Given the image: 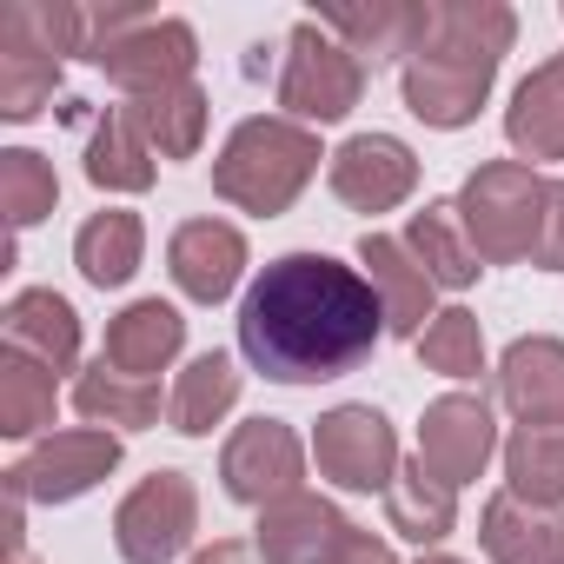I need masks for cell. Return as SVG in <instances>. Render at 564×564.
Masks as SVG:
<instances>
[{"mask_svg":"<svg viewBox=\"0 0 564 564\" xmlns=\"http://www.w3.org/2000/svg\"><path fill=\"white\" fill-rule=\"evenodd\" d=\"M386 306L372 279L333 252H279L239 300V352L272 386H326L372 359Z\"/></svg>","mask_w":564,"mask_h":564,"instance_id":"6da1fadb","label":"cell"},{"mask_svg":"<svg viewBox=\"0 0 564 564\" xmlns=\"http://www.w3.org/2000/svg\"><path fill=\"white\" fill-rule=\"evenodd\" d=\"M518 41V14L505 0H452V8H425V34L405 61V107L438 127L458 133L478 120V107L491 100L498 61Z\"/></svg>","mask_w":564,"mask_h":564,"instance_id":"7a4b0ae2","label":"cell"},{"mask_svg":"<svg viewBox=\"0 0 564 564\" xmlns=\"http://www.w3.org/2000/svg\"><path fill=\"white\" fill-rule=\"evenodd\" d=\"M319 133L286 120V113H252L226 133L219 160H213V193L239 213H259V219H279L319 173Z\"/></svg>","mask_w":564,"mask_h":564,"instance_id":"3957f363","label":"cell"},{"mask_svg":"<svg viewBox=\"0 0 564 564\" xmlns=\"http://www.w3.org/2000/svg\"><path fill=\"white\" fill-rule=\"evenodd\" d=\"M544 199H551V180L524 160H485L465 186H458V226L471 239V252L485 265H518L538 252V232H544Z\"/></svg>","mask_w":564,"mask_h":564,"instance_id":"277c9868","label":"cell"},{"mask_svg":"<svg viewBox=\"0 0 564 564\" xmlns=\"http://www.w3.org/2000/svg\"><path fill=\"white\" fill-rule=\"evenodd\" d=\"M87 61L107 67L113 87H127L133 100H147V94H166V87H186V80H193L199 41H193V28L173 21V14L113 8V14H94Z\"/></svg>","mask_w":564,"mask_h":564,"instance_id":"5b68a950","label":"cell"},{"mask_svg":"<svg viewBox=\"0 0 564 564\" xmlns=\"http://www.w3.org/2000/svg\"><path fill=\"white\" fill-rule=\"evenodd\" d=\"M366 100V61L333 41L319 21H300L286 34V67H279V107L300 127H333Z\"/></svg>","mask_w":564,"mask_h":564,"instance_id":"8992f818","label":"cell"},{"mask_svg":"<svg viewBox=\"0 0 564 564\" xmlns=\"http://www.w3.org/2000/svg\"><path fill=\"white\" fill-rule=\"evenodd\" d=\"M199 531V491L186 471H153L140 478L120 511H113V551L127 564H173Z\"/></svg>","mask_w":564,"mask_h":564,"instance_id":"52a82bcc","label":"cell"},{"mask_svg":"<svg viewBox=\"0 0 564 564\" xmlns=\"http://www.w3.org/2000/svg\"><path fill=\"white\" fill-rule=\"evenodd\" d=\"M313 458L319 478H333L339 491H392L399 478V432L379 405H333L313 425Z\"/></svg>","mask_w":564,"mask_h":564,"instance_id":"ba28073f","label":"cell"},{"mask_svg":"<svg viewBox=\"0 0 564 564\" xmlns=\"http://www.w3.org/2000/svg\"><path fill=\"white\" fill-rule=\"evenodd\" d=\"M300 478H306V445H300V432H293L286 419H246V425L226 438V452H219V485H226V498H232V505H252V511H265L272 498L306 491Z\"/></svg>","mask_w":564,"mask_h":564,"instance_id":"9c48e42d","label":"cell"},{"mask_svg":"<svg viewBox=\"0 0 564 564\" xmlns=\"http://www.w3.org/2000/svg\"><path fill=\"white\" fill-rule=\"evenodd\" d=\"M113 465H120V432L80 425V432H47L21 465H8L0 478L21 485L28 505H74V498H87Z\"/></svg>","mask_w":564,"mask_h":564,"instance_id":"30bf717a","label":"cell"},{"mask_svg":"<svg viewBox=\"0 0 564 564\" xmlns=\"http://www.w3.org/2000/svg\"><path fill=\"white\" fill-rule=\"evenodd\" d=\"M491 452H498V419H491L485 392H445V399L425 405V419H419V465L432 478H445L458 491V485L485 478Z\"/></svg>","mask_w":564,"mask_h":564,"instance_id":"8fae6325","label":"cell"},{"mask_svg":"<svg viewBox=\"0 0 564 564\" xmlns=\"http://www.w3.org/2000/svg\"><path fill=\"white\" fill-rule=\"evenodd\" d=\"M326 180L352 213H392L419 193V153L399 133H352L326 160Z\"/></svg>","mask_w":564,"mask_h":564,"instance_id":"7c38bea8","label":"cell"},{"mask_svg":"<svg viewBox=\"0 0 564 564\" xmlns=\"http://www.w3.org/2000/svg\"><path fill=\"white\" fill-rule=\"evenodd\" d=\"M166 272L186 300L219 306V300H232L239 272H246V232L226 226V219H186L166 239Z\"/></svg>","mask_w":564,"mask_h":564,"instance_id":"4fadbf2b","label":"cell"},{"mask_svg":"<svg viewBox=\"0 0 564 564\" xmlns=\"http://www.w3.org/2000/svg\"><path fill=\"white\" fill-rule=\"evenodd\" d=\"M352 531V518L319 498V491H293V498H272L252 524V551L265 564H319L339 538Z\"/></svg>","mask_w":564,"mask_h":564,"instance_id":"5bb4252c","label":"cell"},{"mask_svg":"<svg viewBox=\"0 0 564 564\" xmlns=\"http://www.w3.org/2000/svg\"><path fill=\"white\" fill-rule=\"evenodd\" d=\"M359 265H366V279H372V293H379V306H386V333H399V339H419L432 319H438V306H432V272L405 252V239H392V232H366L359 239Z\"/></svg>","mask_w":564,"mask_h":564,"instance_id":"9a60e30c","label":"cell"},{"mask_svg":"<svg viewBox=\"0 0 564 564\" xmlns=\"http://www.w3.org/2000/svg\"><path fill=\"white\" fill-rule=\"evenodd\" d=\"M498 399L518 425H564V339H511L498 359Z\"/></svg>","mask_w":564,"mask_h":564,"instance_id":"2e32d148","label":"cell"},{"mask_svg":"<svg viewBox=\"0 0 564 564\" xmlns=\"http://www.w3.org/2000/svg\"><path fill=\"white\" fill-rule=\"evenodd\" d=\"M478 544L491 564H564V511L498 491L478 511Z\"/></svg>","mask_w":564,"mask_h":564,"instance_id":"e0dca14e","label":"cell"},{"mask_svg":"<svg viewBox=\"0 0 564 564\" xmlns=\"http://www.w3.org/2000/svg\"><path fill=\"white\" fill-rule=\"evenodd\" d=\"M505 140L524 166H544V160H564V54L538 61L511 107H505Z\"/></svg>","mask_w":564,"mask_h":564,"instance_id":"ac0fdd59","label":"cell"},{"mask_svg":"<svg viewBox=\"0 0 564 564\" xmlns=\"http://www.w3.org/2000/svg\"><path fill=\"white\" fill-rule=\"evenodd\" d=\"M180 346H186V319L166 300H133L107 319V352L100 359L127 379H153L180 359Z\"/></svg>","mask_w":564,"mask_h":564,"instance_id":"d6986e66","label":"cell"},{"mask_svg":"<svg viewBox=\"0 0 564 564\" xmlns=\"http://www.w3.org/2000/svg\"><path fill=\"white\" fill-rule=\"evenodd\" d=\"M0 333H8L14 352L41 359L47 372H74L80 359V313L54 293V286H28L8 300V313H0Z\"/></svg>","mask_w":564,"mask_h":564,"instance_id":"ffe728a7","label":"cell"},{"mask_svg":"<svg viewBox=\"0 0 564 564\" xmlns=\"http://www.w3.org/2000/svg\"><path fill=\"white\" fill-rule=\"evenodd\" d=\"M94 14L67 8V0H14L0 8V54H34V61H67L87 54Z\"/></svg>","mask_w":564,"mask_h":564,"instance_id":"44dd1931","label":"cell"},{"mask_svg":"<svg viewBox=\"0 0 564 564\" xmlns=\"http://www.w3.org/2000/svg\"><path fill=\"white\" fill-rule=\"evenodd\" d=\"M405 252L432 272V286H452V293H465L471 279L485 272V259L471 252V239H465L452 199H425V206L405 219Z\"/></svg>","mask_w":564,"mask_h":564,"instance_id":"7402d4cb","label":"cell"},{"mask_svg":"<svg viewBox=\"0 0 564 564\" xmlns=\"http://www.w3.org/2000/svg\"><path fill=\"white\" fill-rule=\"evenodd\" d=\"M127 120L140 127V140L153 147V160H193L199 140H206V120H213V100L206 87H166V94H147V100H127Z\"/></svg>","mask_w":564,"mask_h":564,"instance_id":"603a6c76","label":"cell"},{"mask_svg":"<svg viewBox=\"0 0 564 564\" xmlns=\"http://www.w3.org/2000/svg\"><path fill=\"white\" fill-rule=\"evenodd\" d=\"M74 412L87 425H100V432H147V425H160V386L127 379V372H113L100 359V366H87L74 379Z\"/></svg>","mask_w":564,"mask_h":564,"instance_id":"cb8c5ba5","label":"cell"},{"mask_svg":"<svg viewBox=\"0 0 564 564\" xmlns=\"http://www.w3.org/2000/svg\"><path fill=\"white\" fill-rule=\"evenodd\" d=\"M140 252H147V226H140V213H120V206L94 213L74 232V265H80L87 286H100V293L127 286V279L140 272Z\"/></svg>","mask_w":564,"mask_h":564,"instance_id":"d4e9b609","label":"cell"},{"mask_svg":"<svg viewBox=\"0 0 564 564\" xmlns=\"http://www.w3.org/2000/svg\"><path fill=\"white\" fill-rule=\"evenodd\" d=\"M232 405H239V366L226 352H199L166 392V425L186 432V438H206Z\"/></svg>","mask_w":564,"mask_h":564,"instance_id":"484cf974","label":"cell"},{"mask_svg":"<svg viewBox=\"0 0 564 564\" xmlns=\"http://www.w3.org/2000/svg\"><path fill=\"white\" fill-rule=\"evenodd\" d=\"M386 524L405 538V544H445L452 524H458V491L445 478H432L419 458L399 465L392 491H386Z\"/></svg>","mask_w":564,"mask_h":564,"instance_id":"4316f807","label":"cell"},{"mask_svg":"<svg viewBox=\"0 0 564 564\" xmlns=\"http://www.w3.org/2000/svg\"><path fill=\"white\" fill-rule=\"evenodd\" d=\"M319 28L379 67V61H412V47L425 34V8H333V14H319Z\"/></svg>","mask_w":564,"mask_h":564,"instance_id":"83f0119b","label":"cell"},{"mask_svg":"<svg viewBox=\"0 0 564 564\" xmlns=\"http://www.w3.org/2000/svg\"><path fill=\"white\" fill-rule=\"evenodd\" d=\"M505 491L531 505H564V425H518L505 438Z\"/></svg>","mask_w":564,"mask_h":564,"instance_id":"f1b7e54d","label":"cell"},{"mask_svg":"<svg viewBox=\"0 0 564 564\" xmlns=\"http://www.w3.org/2000/svg\"><path fill=\"white\" fill-rule=\"evenodd\" d=\"M87 180L100 193H147L153 186V147L140 140V127L127 120V107L94 127V140H87Z\"/></svg>","mask_w":564,"mask_h":564,"instance_id":"f546056e","label":"cell"},{"mask_svg":"<svg viewBox=\"0 0 564 564\" xmlns=\"http://www.w3.org/2000/svg\"><path fill=\"white\" fill-rule=\"evenodd\" d=\"M54 379L61 372H47L41 359H28V352H0V432L8 438H34V432H47L54 425Z\"/></svg>","mask_w":564,"mask_h":564,"instance_id":"4dcf8cb0","label":"cell"},{"mask_svg":"<svg viewBox=\"0 0 564 564\" xmlns=\"http://www.w3.org/2000/svg\"><path fill=\"white\" fill-rule=\"evenodd\" d=\"M61 199V180H54V160H41L34 147H8L0 153V213H8L14 232L41 226Z\"/></svg>","mask_w":564,"mask_h":564,"instance_id":"1f68e13d","label":"cell"},{"mask_svg":"<svg viewBox=\"0 0 564 564\" xmlns=\"http://www.w3.org/2000/svg\"><path fill=\"white\" fill-rule=\"evenodd\" d=\"M419 359H425V372H438V379H478V372H485V333H478V313L445 306V313L419 333Z\"/></svg>","mask_w":564,"mask_h":564,"instance_id":"d6a6232c","label":"cell"},{"mask_svg":"<svg viewBox=\"0 0 564 564\" xmlns=\"http://www.w3.org/2000/svg\"><path fill=\"white\" fill-rule=\"evenodd\" d=\"M61 94V61L0 54V120H34Z\"/></svg>","mask_w":564,"mask_h":564,"instance_id":"836d02e7","label":"cell"},{"mask_svg":"<svg viewBox=\"0 0 564 564\" xmlns=\"http://www.w3.org/2000/svg\"><path fill=\"white\" fill-rule=\"evenodd\" d=\"M531 265H538V272H564V180H551V199H544V232H538Z\"/></svg>","mask_w":564,"mask_h":564,"instance_id":"e575fe53","label":"cell"},{"mask_svg":"<svg viewBox=\"0 0 564 564\" xmlns=\"http://www.w3.org/2000/svg\"><path fill=\"white\" fill-rule=\"evenodd\" d=\"M319 564H399V557H392V544H386V538H372V531H359V524H352V531L319 557Z\"/></svg>","mask_w":564,"mask_h":564,"instance_id":"d590c367","label":"cell"},{"mask_svg":"<svg viewBox=\"0 0 564 564\" xmlns=\"http://www.w3.org/2000/svg\"><path fill=\"white\" fill-rule=\"evenodd\" d=\"M193 564H265L246 538H213L206 551H193Z\"/></svg>","mask_w":564,"mask_h":564,"instance_id":"8d00e7d4","label":"cell"},{"mask_svg":"<svg viewBox=\"0 0 564 564\" xmlns=\"http://www.w3.org/2000/svg\"><path fill=\"white\" fill-rule=\"evenodd\" d=\"M419 564H465V557H452V551H425Z\"/></svg>","mask_w":564,"mask_h":564,"instance_id":"74e56055","label":"cell"},{"mask_svg":"<svg viewBox=\"0 0 564 564\" xmlns=\"http://www.w3.org/2000/svg\"><path fill=\"white\" fill-rule=\"evenodd\" d=\"M8 564H41V557H34V551H14V557H8Z\"/></svg>","mask_w":564,"mask_h":564,"instance_id":"f35d334b","label":"cell"}]
</instances>
